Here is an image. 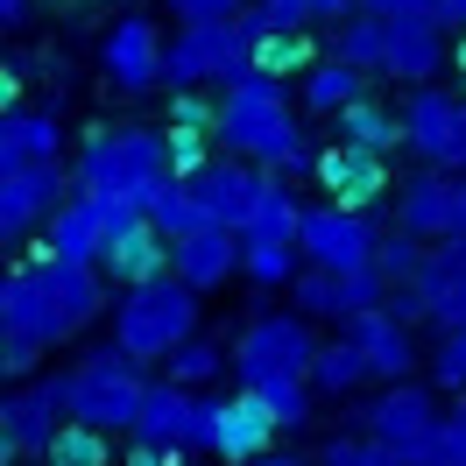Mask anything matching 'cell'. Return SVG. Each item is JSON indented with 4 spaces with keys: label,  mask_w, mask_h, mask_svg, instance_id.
<instances>
[{
    "label": "cell",
    "mask_w": 466,
    "mask_h": 466,
    "mask_svg": "<svg viewBox=\"0 0 466 466\" xmlns=\"http://www.w3.org/2000/svg\"><path fill=\"white\" fill-rule=\"evenodd\" d=\"M177 276L198 297L233 283V276H240V227H198L191 240H177Z\"/></svg>",
    "instance_id": "cell-25"
},
{
    "label": "cell",
    "mask_w": 466,
    "mask_h": 466,
    "mask_svg": "<svg viewBox=\"0 0 466 466\" xmlns=\"http://www.w3.org/2000/svg\"><path fill=\"white\" fill-rule=\"evenodd\" d=\"M431 381H438V389H452V396L466 389V325L438 339V353H431Z\"/></svg>",
    "instance_id": "cell-41"
},
{
    "label": "cell",
    "mask_w": 466,
    "mask_h": 466,
    "mask_svg": "<svg viewBox=\"0 0 466 466\" xmlns=\"http://www.w3.org/2000/svg\"><path fill=\"white\" fill-rule=\"evenodd\" d=\"M163 57H170V43H163V29H156L148 15H120L114 29H106V43H99V71H106V86H120L127 99L170 86V78H163Z\"/></svg>",
    "instance_id": "cell-14"
},
{
    "label": "cell",
    "mask_w": 466,
    "mask_h": 466,
    "mask_svg": "<svg viewBox=\"0 0 466 466\" xmlns=\"http://www.w3.org/2000/svg\"><path fill=\"white\" fill-rule=\"evenodd\" d=\"M248 466H319V460H297V452H262V460H248Z\"/></svg>",
    "instance_id": "cell-48"
},
{
    "label": "cell",
    "mask_w": 466,
    "mask_h": 466,
    "mask_svg": "<svg viewBox=\"0 0 466 466\" xmlns=\"http://www.w3.org/2000/svg\"><path fill=\"white\" fill-rule=\"evenodd\" d=\"M64 198H78V177H64V163H35V170H0V240H29L35 227H50V212Z\"/></svg>",
    "instance_id": "cell-15"
},
{
    "label": "cell",
    "mask_w": 466,
    "mask_h": 466,
    "mask_svg": "<svg viewBox=\"0 0 466 466\" xmlns=\"http://www.w3.org/2000/svg\"><path fill=\"white\" fill-rule=\"evenodd\" d=\"M452 233H466V170H452Z\"/></svg>",
    "instance_id": "cell-47"
},
{
    "label": "cell",
    "mask_w": 466,
    "mask_h": 466,
    "mask_svg": "<svg viewBox=\"0 0 466 466\" xmlns=\"http://www.w3.org/2000/svg\"><path fill=\"white\" fill-rule=\"evenodd\" d=\"M71 424V389L64 375L50 381H22V389H7V403H0V460H50V445L57 431Z\"/></svg>",
    "instance_id": "cell-8"
},
{
    "label": "cell",
    "mask_w": 466,
    "mask_h": 466,
    "mask_svg": "<svg viewBox=\"0 0 466 466\" xmlns=\"http://www.w3.org/2000/svg\"><path fill=\"white\" fill-rule=\"evenodd\" d=\"M127 466H184V445H156V438H135V445H127Z\"/></svg>",
    "instance_id": "cell-45"
},
{
    "label": "cell",
    "mask_w": 466,
    "mask_h": 466,
    "mask_svg": "<svg viewBox=\"0 0 466 466\" xmlns=\"http://www.w3.org/2000/svg\"><path fill=\"white\" fill-rule=\"evenodd\" d=\"M389 276H381L375 262H360V268H319V262H304L290 276V304L304 311V319H325V325H347L360 319V311H375V304H389Z\"/></svg>",
    "instance_id": "cell-9"
},
{
    "label": "cell",
    "mask_w": 466,
    "mask_h": 466,
    "mask_svg": "<svg viewBox=\"0 0 466 466\" xmlns=\"http://www.w3.org/2000/svg\"><path fill=\"white\" fill-rule=\"evenodd\" d=\"M452 78H460V86H466V29L452 35Z\"/></svg>",
    "instance_id": "cell-49"
},
{
    "label": "cell",
    "mask_w": 466,
    "mask_h": 466,
    "mask_svg": "<svg viewBox=\"0 0 466 466\" xmlns=\"http://www.w3.org/2000/svg\"><path fill=\"white\" fill-rule=\"evenodd\" d=\"M319 184L332 205H353V212H375V205H389V156H375V148L360 142H332L319 148Z\"/></svg>",
    "instance_id": "cell-17"
},
{
    "label": "cell",
    "mask_w": 466,
    "mask_h": 466,
    "mask_svg": "<svg viewBox=\"0 0 466 466\" xmlns=\"http://www.w3.org/2000/svg\"><path fill=\"white\" fill-rule=\"evenodd\" d=\"M319 466H417V460L396 452V445L375 438V431H339V438H325V445H319Z\"/></svg>",
    "instance_id": "cell-34"
},
{
    "label": "cell",
    "mask_w": 466,
    "mask_h": 466,
    "mask_svg": "<svg viewBox=\"0 0 466 466\" xmlns=\"http://www.w3.org/2000/svg\"><path fill=\"white\" fill-rule=\"evenodd\" d=\"M353 347L368 353V368H375V381H410V368H417V325H403L389 304H375V311H360V319H347L339 325Z\"/></svg>",
    "instance_id": "cell-22"
},
{
    "label": "cell",
    "mask_w": 466,
    "mask_h": 466,
    "mask_svg": "<svg viewBox=\"0 0 466 466\" xmlns=\"http://www.w3.org/2000/svg\"><path fill=\"white\" fill-rule=\"evenodd\" d=\"M35 0H0V29H29Z\"/></svg>",
    "instance_id": "cell-46"
},
{
    "label": "cell",
    "mask_w": 466,
    "mask_h": 466,
    "mask_svg": "<svg viewBox=\"0 0 466 466\" xmlns=\"http://www.w3.org/2000/svg\"><path fill=\"white\" fill-rule=\"evenodd\" d=\"M445 64H452V35H445V22H431V15L389 22V71H381V78H396V86H431Z\"/></svg>",
    "instance_id": "cell-19"
},
{
    "label": "cell",
    "mask_w": 466,
    "mask_h": 466,
    "mask_svg": "<svg viewBox=\"0 0 466 466\" xmlns=\"http://www.w3.org/2000/svg\"><path fill=\"white\" fill-rule=\"evenodd\" d=\"M64 389H71V417L78 424H99V431H135V417H142V360L127 347H99L86 353L71 375H64Z\"/></svg>",
    "instance_id": "cell-6"
},
{
    "label": "cell",
    "mask_w": 466,
    "mask_h": 466,
    "mask_svg": "<svg viewBox=\"0 0 466 466\" xmlns=\"http://www.w3.org/2000/svg\"><path fill=\"white\" fill-rule=\"evenodd\" d=\"M43 248H50V255H71V262H99V255H106V219H99V205L64 198L57 212H50V227H43Z\"/></svg>",
    "instance_id": "cell-27"
},
{
    "label": "cell",
    "mask_w": 466,
    "mask_h": 466,
    "mask_svg": "<svg viewBox=\"0 0 466 466\" xmlns=\"http://www.w3.org/2000/svg\"><path fill=\"white\" fill-rule=\"evenodd\" d=\"M163 7H170L177 22H233L248 0H163Z\"/></svg>",
    "instance_id": "cell-44"
},
{
    "label": "cell",
    "mask_w": 466,
    "mask_h": 466,
    "mask_svg": "<svg viewBox=\"0 0 466 466\" xmlns=\"http://www.w3.org/2000/svg\"><path fill=\"white\" fill-rule=\"evenodd\" d=\"M268 15H276L283 29H311V22H347V15H360V0H268Z\"/></svg>",
    "instance_id": "cell-39"
},
{
    "label": "cell",
    "mask_w": 466,
    "mask_h": 466,
    "mask_svg": "<svg viewBox=\"0 0 466 466\" xmlns=\"http://www.w3.org/2000/svg\"><path fill=\"white\" fill-rule=\"evenodd\" d=\"M297 92H304V114H347L353 99H368V71L347 57H319Z\"/></svg>",
    "instance_id": "cell-29"
},
{
    "label": "cell",
    "mask_w": 466,
    "mask_h": 466,
    "mask_svg": "<svg viewBox=\"0 0 466 466\" xmlns=\"http://www.w3.org/2000/svg\"><path fill=\"white\" fill-rule=\"evenodd\" d=\"M35 163H64V127L50 114H15L0 120V170H35Z\"/></svg>",
    "instance_id": "cell-26"
},
{
    "label": "cell",
    "mask_w": 466,
    "mask_h": 466,
    "mask_svg": "<svg viewBox=\"0 0 466 466\" xmlns=\"http://www.w3.org/2000/svg\"><path fill=\"white\" fill-rule=\"evenodd\" d=\"M99 311H106V268L50 255V248H35L0 283V339H35L43 353L78 339Z\"/></svg>",
    "instance_id": "cell-1"
},
{
    "label": "cell",
    "mask_w": 466,
    "mask_h": 466,
    "mask_svg": "<svg viewBox=\"0 0 466 466\" xmlns=\"http://www.w3.org/2000/svg\"><path fill=\"white\" fill-rule=\"evenodd\" d=\"M424 255H431V240H417V233H381V248H375V268L389 276V283H410L417 268H424Z\"/></svg>",
    "instance_id": "cell-37"
},
{
    "label": "cell",
    "mask_w": 466,
    "mask_h": 466,
    "mask_svg": "<svg viewBox=\"0 0 466 466\" xmlns=\"http://www.w3.org/2000/svg\"><path fill=\"white\" fill-rule=\"evenodd\" d=\"M403 127H410V148L438 163V170H466V92H445V86H417L403 99Z\"/></svg>",
    "instance_id": "cell-13"
},
{
    "label": "cell",
    "mask_w": 466,
    "mask_h": 466,
    "mask_svg": "<svg viewBox=\"0 0 466 466\" xmlns=\"http://www.w3.org/2000/svg\"><path fill=\"white\" fill-rule=\"evenodd\" d=\"M212 375H227V353L212 347V339H198V332H191V339L170 353V381H184V389H205Z\"/></svg>",
    "instance_id": "cell-36"
},
{
    "label": "cell",
    "mask_w": 466,
    "mask_h": 466,
    "mask_svg": "<svg viewBox=\"0 0 466 466\" xmlns=\"http://www.w3.org/2000/svg\"><path fill=\"white\" fill-rule=\"evenodd\" d=\"M360 381H375L368 353L353 347L347 332H339V339H325V347H319V360H311V389H319V396H353Z\"/></svg>",
    "instance_id": "cell-32"
},
{
    "label": "cell",
    "mask_w": 466,
    "mask_h": 466,
    "mask_svg": "<svg viewBox=\"0 0 466 466\" xmlns=\"http://www.w3.org/2000/svg\"><path fill=\"white\" fill-rule=\"evenodd\" d=\"M332 57H347V64H360L368 78H381V71H389V15L360 7L347 22H332Z\"/></svg>",
    "instance_id": "cell-30"
},
{
    "label": "cell",
    "mask_w": 466,
    "mask_h": 466,
    "mask_svg": "<svg viewBox=\"0 0 466 466\" xmlns=\"http://www.w3.org/2000/svg\"><path fill=\"white\" fill-rule=\"evenodd\" d=\"M396 227L417 233V240H445L452 233V170H438V163H424V170H410V184H396Z\"/></svg>",
    "instance_id": "cell-24"
},
{
    "label": "cell",
    "mask_w": 466,
    "mask_h": 466,
    "mask_svg": "<svg viewBox=\"0 0 466 466\" xmlns=\"http://www.w3.org/2000/svg\"><path fill=\"white\" fill-rule=\"evenodd\" d=\"M381 233L368 227V212L353 205H304V262L319 268H360L375 262Z\"/></svg>",
    "instance_id": "cell-16"
},
{
    "label": "cell",
    "mask_w": 466,
    "mask_h": 466,
    "mask_svg": "<svg viewBox=\"0 0 466 466\" xmlns=\"http://www.w3.org/2000/svg\"><path fill=\"white\" fill-rule=\"evenodd\" d=\"M339 120V142H360V148H375V156H389V148H410V127L396 106H381L375 92L368 99H353L347 114H332Z\"/></svg>",
    "instance_id": "cell-31"
},
{
    "label": "cell",
    "mask_w": 466,
    "mask_h": 466,
    "mask_svg": "<svg viewBox=\"0 0 466 466\" xmlns=\"http://www.w3.org/2000/svg\"><path fill=\"white\" fill-rule=\"evenodd\" d=\"M212 127H184V120H170V170L177 177H198L205 163H212Z\"/></svg>",
    "instance_id": "cell-40"
},
{
    "label": "cell",
    "mask_w": 466,
    "mask_h": 466,
    "mask_svg": "<svg viewBox=\"0 0 466 466\" xmlns=\"http://www.w3.org/2000/svg\"><path fill=\"white\" fill-rule=\"evenodd\" d=\"M248 389H262V396H268V410H276L283 431H304V424H311V396H319L311 381H248Z\"/></svg>",
    "instance_id": "cell-38"
},
{
    "label": "cell",
    "mask_w": 466,
    "mask_h": 466,
    "mask_svg": "<svg viewBox=\"0 0 466 466\" xmlns=\"http://www.w3.org/2000/svg\"><path fill=\"white\" fill-rule=\"evenodd\" d=\"M276 431H283V424H276L268 396L240 381V396H227V403H219V431H212V452H219L227 466H248V460H262V452H268V438H276Z\"/></svg>",
    "instance_id": "cell-20"
},
{
    "label": "cell",
    "mask_w": 466,
    "mask_h": 466,
    "mask_svg": "<svg viewBox=\"0 0 466 466\" xmlns=\"http://www.w3.org/2000/svg\"><path fill=\"white\" fill-rule=\"evenodd\" d=\"M43 466H106V431L71 417V424L57 431V445H50V460H43Z\"/></svg>",
    "instance_id": "cell-35"
},
{
    "label": "cell",
    "mask_w": 466,
    "mask_h": 466,
    "mask_svg": "<svg viewBox=\"0 0 466 466\" xmlns=\"http://www.w3.org/2000/svg\"><path fill=\"white\" fill-rule=\"evenodd\" d=\"M148 219L170 233V240H191L198 227H212V212H205L198 184H191V177H177V170L148 184Z\"/></svg>",
    "instance_id": "cell-28"
},
{
    "label": "cell",
    "mask_w": 466,
    "mask_h": 466,
    "mask_svg": "<svg viewBox=\"0 0 466 466\" xmlns=\"http://www.w3.org/2000/svg\"><path fill=\"white\" fill-rule=\"evenodd\" d=\"M311 360H319V339H311V319L304 311H262V319L240 325L233 339V368L240 381H311Z\"/></svg>",
    "instance_id": "cell-7"
},
{
    "label": "cell",
    "mask_w": 466,
    "mask_h": 466,
    "mask_svg": "<svg viewBox=\"0 0 466 466\" xmlns=\"http://www.w3.org/2000/svg\"><path fill=\"white\" fill-rule=\"evenodd\" d=\"M170 120H184V127H212L219 135V99H198V86L170 92Z\"/></svg>",
    "instance_id": "cell-42"
},
{
    "label": "cell",
    "mask_w": 466,
    "mask_h": 466,
    "mask_svg": "<svg viewBox=\"0 0 466 466\" xmlns=\"http://www.w3.org/2000/svg\"><path fill=\"white\" fill-rule=\"evenodd\" d=\"M353 424H360V431H375V438H389L396 452H410V460L424 466L438 424H445V410H438V396L424 389V381H381V396L360 410Z\"/></svg>",
    "instance_id": "cell-12"
},
{
    "label": "cell",
    "mask_w": 466,
    "mask_h": 466,
    "mask_svg": "<svg viewBox=\"0 0 466 466\" xmlns=\"http://www.w3.org/2000/svg\"><path fill=\"white\" fill-rule=\"evenodd\" d=\"M78 198H148L156 177H170V135L156 127H99L86 148H78Z\"/></svg>",
    "instance_id": "cell-4"
},
{
    "label": "cell",
    "mask_w": 466,
    "mask_h": 466,
    "mask_svg": "<svg viewBox=\"0 0 466 466\" xmlns=\"http://www.w3.org/2000/svg\"><path fill=\"white\" fill-rule=\"evenodd\" d=\"M424 466H466V417H445V424H438Z\"/></svg>",
    "instance_id": "cell-43"
},
{
    "label": "cell",
    "mask_w": 466,
    "mask_h": 466,
    "mask_svg": "<svg viewBox=\"0 0 466 466\" xmlns=\"http://www.w3.org/2000/svg\"><path fill=\"white\" fill-rule=\"evenodd\" d=\"M198 332V290L163 268L148 283H127L120 290V311H114V347H127L135 360H170L184 339Z\"/></svg>",
    "instance_id": "cell-3"
},
{
    "label": "cell",
    "mask_w": 466,
    "mask_h": 466,
    "mask_svg": "<svg viewBox=\"0 0 466 466\" xmlns=\"http://www.w3.org/2000/svg\"><path fill=\"white\" fill-rule=\"evenodd\" d=\"M452 417H466V389H460V403H452Z\"/></svg>",
    "instance_id": "cell-51"
},
{
    "label": "cell",
    "mask_w": 466,
    "mask_h": 466,
    "mask_svg": "<svg viewBox=\"0 0 466 466\" xmlns=\"http://www.w3.org/2000/svg\"><path fill=\"white\" fill-rule=\"evenodd\" d=\"M297 255H304V205L276 170H262V198L240 227V276L255 290H283L297 276Z\"/></svg>",
    "instance_id": "cell-5"
},
{
    "label": "cell",
    "mask_w": 466,
    "mask_h": 466,
    "mask_svg": "<svg viewBox=\"0 0 466 466\" xmlns=\"http://www.w3.org/2000/svg\"><path fill=\"white\" fill-rule=\"evenodd\" d=\"M219 148H233V156H248V163H262V170H276V177L319 163L304 120L290 114L283 78H268V71H255V64L233 71L227 86H219Z\"/></svg>",
    "instance_id": "cell-2"
},
{
    "label": "cell",
    "mask_w": 466,
    "mask_h": 466,
    "mask_svg": "<svg viewBox=\"0 0 466 466\" xmlns=\"http://www.w3.org/2000/svg\"><path fill=\"white\" fill-rule=\"evenodd\" d=\"M410 290L424 297V319H431L438 332H460L466 325V233L431 240V255L410 276Z\"/></svg>",
    "instance_id": "cell-18"
},
{
    "label": "cell",
    "mask_w": 466,
    "mask_h": 466,
    "mask_svg": "<svg viewBox=\"0 0 466 466\" xmlns=\"http://www.w3.org/2000/svg\"><path fill=\"white\" fill-rule=\"evenodd\" d=\"M311 64H319V57H311V35H304V29H283V22H276V29L255 43V71L283 78V86H290V78H304Z\"/></svg>",
    "instance_id": "cell-33"
},
{
    "label": "cell",
    "mask_w": 466,
    "mask_h": 466,
    "mask_svg": "<svg viewBox=\"0 0 466 466\" xmlns=\"http://www.w3.org/2000/svg\"><path fill=\"white\" fill-rule=\"evenodd\" d=\"M445 29H466V0H445Z\"/></svg>",
    "instance_id": "cell-50"
},
{
    "label": "cell",
    "mask_w": 466,
    "mask_h": 466,
    "mask_svg": "<svg viewBox=\"0 0 466 466\" xmlns=\"http://www.w3.org/2000/svg\"><path fill=\"white\" fill-rule=\"evenodd\" d=\"M212 431H219V396H198V389H184V381H148L135 438L184 445V452H212Z\"/></svg>",
    "instance_id": "cell-11"
},
{
    "label": "cell",
    "mask_w": 466,
    "mask_h": 466,
    "mask_svg": "<svg viewBox=\"0 0 466 466\" xmlns=\"http://www.w3.org/2000/svg\"><path fill=\"white\" fill-rule=\"evenodd\" d=\"M99 268H106V283H148V276H163V268H177V240L156 219H135V227H120L114 240H106V255H99Z\"/></svg>",
    "instance_id": "cell-23"
},
{
    "label": "cell",
    "mask_w": 466,
    "mask_h": 466,
    "mask_svg": "<svg viewBox=\"0 0 466 466\" xmlns=\"http://www.w3.org/2000/svg\"><path fill=\"white\" fill-rule=\"evenodd\" d=\"M191 184H198L212 227H248V212H255V198H262V163H248V156L227 148V156H212Z\"/></svg>",
    "instance_id": "cell-21"
},
{
    "label": "cell",
    "mask_w": 466,
    "mask_h": 466,
    "mask_svg": "<svg viewBox=\"0 0 466 466\" xmlns=\"http://www.w3.org/2000/svg\"><path fill=\"white\" fill-rule=\"evenodd\" d=\"M248 64H255V50H248L240 22H184L170 57H163V78L177 92L184 86H227L233 71H248Z\"/></svg>",
    "instance_id": "cell-10"
}]
</instances>
